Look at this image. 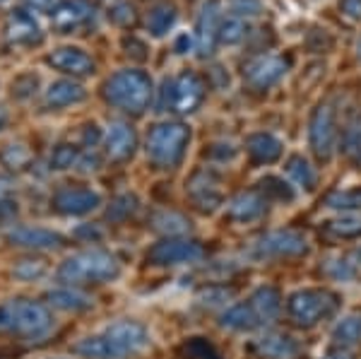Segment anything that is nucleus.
<instances>
[{
    "instance_id": "393cba45",
    "label": "nucleus",
    "mask_w": 361,
    "mask_h": 359,
    "mask_svg": "<svg viewBox=\"0 0 361 359\" xmlns=\"http://www.w3.org/2000/svg\"><path fill=\"white\" fill-rule=\"evenodd\" d=\"M219 323H222V328H229V331H255V328H260V321L250 302L229 306L219 318Z\"/></svg>"
},
{
    "instance_id": "c85d7f7f",
    "label": "nucleus",
    "mask_w": 361,
    "mask_h": 359,
    "mask_svg": "<svg viewBox=\"0 0 361 359\" xmlns=\"http://www.w3.org/2000/svg\"><path fill=\"white\" fill-rule=\"evenodd\" d=\"M287 176L292 178L296 186H301L306 190H311L313 186H316V181H318L316 169L308 164V159L299 157V154H294V157L287 162Z\"/></svg>"
},
{
    "instance_id": "a211bd4d",
    "label": "nucleus",
    "mask_w": 361,
    "mask_h": 359,
    "mask_svg": "<svg viewBox=\"0 0 361 359\" xmlns=\"http://www.w3.org/2000/svg\"><path fill=\"white\" fill-rule=\"evenodd\" d=\"M104 142H106V152L111 154V159H128L137 147V135L133 130V126L123 123V121H114L106 128V135H104Z\"/></svg>"
},
{
    "instance_id": "412c9836",
    "label": "nucleus",
    "mask_w": 361,
    "mask_h": 359,
    "mask_svg": "<svg viewBox=\"0 0 361 359\" xmlns=\"http://www.w3.org/2000/svg\"><path fill=\"white\" fill-rule=\"evenodd\" d=\"M248 302L253 306L260 326H267V323L277 321L279 311H282V297H279V292L275 287H258L250 294Z\"/></svg>"
},
{
    "instance_id": "bb28decb",
    "label": "nucleus",
    "mask_w": 361,
    "mask_h": 359,
    "mask_svg": "<svg viewBox=\"0 0 361 359\" xmlns=\"http://www.w3.org/2000/svg\"><path fill=\"white\" fill-rule=\"evenodd\" d=\"M361 340V314H347L335 323L333 328V343L345 350V347L357 345Z\"/></svg>"
},
{
    "instance_id": "4c0bfd02",
    "label": "nucleus",
    "mask_w": 361,
    "mask_h": 359,
    "mask_svg": "<svg viewBox=\"0 0 361 359\" xmlns=\"http://www.w3.org/2000/svg\"><path fill=\"white\" fill-rule=\"evenodd\" d=\"M29 159V152L22 145H8V147L0 152V162H3L5 166H10V169H20V166H25Z\"/></svg>"
},
{
    "instance_id": "f257e3e1",
    "label": "nucleus",
    "mask_w": 361,
    "mask_h": 359,
    "mask_svg": "<svg viewBox=\"0 0 361 359\" xmlns=\"http://www.w3.org/2000/svg\"><path fill=\"white\" fill-rule=\"evenodd\" d=\"M149 345V331L140 321H116L99 335L82 338L75 352L87 359H126Z\"/></svg>"
},
{
    "instance_id": "a19ab883",
    "label": "nucleus",
    "mask_w": 361,
    "mask_h": 359,
    "mask_svg": "<svg viewBox=\"0 0 361 359\" xmlns=\"http://www.w3.org/2000/svg\"><path fill=\"white\" fill-rule=\"evenodd\" d=\"M229 8L234 17H255L260 13V0H231Z\"/></svg>"
},
{
    "instance_id": "79ce46f5",
    "label": "nucleus",
    "mask_w": 361,
    "mask_h": 359,
    "mask_svg": "<svg viewBox=\"0 0 361 359\" xmlns=\"http://www.w3.org/2000/svg\"><path fill=\"white\" fill-rule=\"evenodd\" d=\"M185 352H188L190 359H219L217 352H214L207 343H202L200 338H195L193 343L185 345Z\"/></svg>"
},
{
    "instance_id": "7c9ffc66",
    "label": "nucleus",
    "mask_w": 361,
    "mask_h": 359,
    "mask_svg": "<svg viewBox=\"0 0 361 359\" xmlns=\"http://www.w3.org/2000/svg\"><path fill=\"white\" fill-rule=\"evenodd\" d=\"M154 229L164 231L169 236H183L185 231H190V222L178 212H159L154 217Z\"/></svg>"
},
{
    "instance_id": "f8f14e48",
    "label": "nucleus",
    "mask_w": 361,
    "mask_h": 359,
    "mask_svg": "<svg viewBox=\"0 0 361 359\" xmlns=\"http://www.w3.org/2000/svg\"><path fill=\"white\" fill-rule=\"evenodd\" d=\"M8 241L20 248H34V251H56L63 246V234L46 227H32V224H20L8 231Z\"/></svg>"
},
{
    "instance_id": "2eb2a0df",
    "label": "nucleus",
    "mask_w": 361,
    "mask_h": 359,
    "mask_svg": "<svg viewBox=\"0 0 361 359\" xmlns=\"http://www.w3.org/2000/svg\"><path fill=\"white\" fill-rule=\"evenodd\" d=\"M46 61H49L56 71L68 73V75H78V78H82V75H92L97 68L94 61H92V56H87L85 51H80V49H73V46L56 49L54 54H49Z\"/></svg>"
},
{
    "instance_id": "f3484780",
    "label": "nucleus",
    "mask_w": 361,
    "mask_h": 359,
    "mask_svg": "<svg viewBox=\"0 0 361 359\" xmlns=\"http://www.w3.org/2000/svg\"><path fill=\"white\" fill-rule=\"evenodd\" d=\"M217 34H219V8H217V3H207L205 8H202L200 17H197V32H195L197 54L202 58L214 54Z\"/></svg>"
},
{
    "instance_id": "dca6fc26",
    "label": "nucleus",
    "mask_w": 361,
    "mask_h": 359,
    "mask_svg": "<svg viewBox=\"0 0 361 359\" xmlns=\"http://www.w3.org/2000/svg\"><path fill=\"white\" fill-rule=\"evenodd\" d=\"M5 37H8L10 44L32 46L42 42V29L25 10H13L8 17V25H5Z\"/></svg>"
},
{
    "instance_id": "864d4df0",
    "label": "nucleus",
    "mask_w": 361,
    "mask_h": 359,
    "mask_svg": "<svg viewBox=\"0 0 361 359\" xmlns=\"http://www.w3.org/2000/svg\"><path fill=\"white\" fill-rule=\"evenodd\" d=\"M359 56H361V42H359Z\"/></svg>"
},
{
    "instance_id": "9d476101",
    "label": "nucleus",
    "mask_w": 361,
    "mask_h": 359,
    "mask_svg": "<svg viewBox=\"0 0 361 359\" xmlns=\"http://www.w3.org/2000/svg\"><path fill=\"white\" fill-rule=\"evenodd\" d=\"M308 142H311V150L320 159L333 157L335 142H337V123H335V111L328 107V104H320L316 109V114L311 116Z\"/></svg>"
},
{
    "instance_id": "a878e982",
    "label": "nucleus",
    "mask_w": 361,
    "mask_h": 359,
    "mask_svg": "<svg viewBox=\"0 0 361 359\" xmlns=\"http://www.w3.org/2000/svg\"><path fill=\"white\" fill-rule=\"evenodd\" d=\"M46 299H49L51 306H56V309L61 311H85V309H92V297H87L85 292H80V289H73V287H61V289H51L49 294H46Z\"/></svg>"
},
{
    "instance_id": "4be33fe9",
    "label": "nucleus",
    "mask_w": 361,
    "mask_h": 359,
    "mask_svg": "<svg viewBox=\"0 0 361 359\" xmlns=\"http://www.w3.org/2000/svg\"><path fill=\"white\" fill-rule=\"evenodd\" d=\"M188 193L202 212H212L214 207L222 202V193H219V188H217V181L209 178L207 174H197L193 181H190Z\"/></svg>"
},
{
    "instance_id": "aec40b11",
    "label": "nucleus",
    "mask_w": 361,
    "mask_h": 359,
    "mask_svg": "<svg viewBox=\"0 0 361 359\" xmlns=\"http://www.w3.org/2000/svg\"><path fill=\"white\" fill-rule=\"evenodd\" d=\"M255 352L265 359H294L301 347L287 333H265L255 340Z\"/></svg>"
},
{
    "instance_id": "9b49d317",
    "label": "nucleus",
    "mask_w": 361,
    "mask_h": 359,
    "mask_svg": "<svg viewBox=\"0 0 361 359\" xmlns=\"http://www.w3.org/2000/svg\"><path fill=\"white\" fill-rule=\"evenodd\" d=\"M56 212L68 217H82L90 215L92 210H97L102 205V195L92 188H61L51 200Z\"/></svg>"
},
{
    "instance_id": "f704fd0d",
    "label": "nucleus",
    "mask_w": 361,
    "mask_h": 359,
    "mask_svg": "<svg viewBox=\"0 0 361 359\" xmlns=\"http://www.w3.org/2000/svg\"><path fill=\"white\" fill-rule=\"evenodd\" d=\"M328 231L340 239H359L361 236V219L359 217H337L328 222Z\"/></svg>"
},
{
    "instance_id": "e433bc0d",
    "label": "nucleus",
    "mask_w": 361,
    "mask_h": 359,
    "mask_svg": "<svg viewBox=\"0 0 361 359\" xmlns=\"http://www.w3.org/2000/svg\"><path fill=\"white\" fill-rule=\"evenodd\" d=\"M342 150H345L349 162H354L357 166H361V126H354V128L347 130Z\"/></svg>"
},
{
    "instance_id": "2f4dec72",
    "label": "nucleus",
    "mask_w": 361,
    "mask_h": 359,
    "mask_svg": "<svg viewBox=\"0 0 361 359\" xmlns=\"http://www.w3.org/2000/svg\"><path fill=\"white\" fill-rule=\"evenodd\" d=\"M243 37H246V25H243V20L241 17H226V20L219 22V34H217V39L222 44H229V46H234V44H241L243 42Z\"/></svg>"
},
{
    "instance_id": "1a4fd4ad",
    "label": "nucleus",
    "mask_w": 361,
    "mask_h": 359,
    "mask_svg": "<svg viewBox=\"0 0 361 359\" xmlns=\"http://www.w3.org/2000/svg\"><path fill=\"white\" fill-rule=\"evenodd\" d=\"M205 258V248L193 239L169 236L147 251V260L152 265H190Z\"/></svg>"
},
{
    "instance_id": "5fc2aeb1",
    "label": "nucleus",
    "mask_w": 361,
    "mask_h": 359,
    "mask_svg": "<svg viewBox=\"0 0 361 359\" xmlns=\"http://www.w3.org/2000/svg\"><path fill=\"white\" fill-rule=\"evenodd\" d=\"M0 3H5V0H0Z\"/></svg>"
},
{
    "instance_id": "5701e85b",
    "label": "nucleus",
    "mask_w": 361,
    "mask_h": 359,
    "mask_svg": "<svg viewBox=\"0 0 361 359\" xmlns=\"http://www.w3.org/2000/svg\"><path fill=\"white\" fill-rule=\"evenodd\" d=\"M85 97H87L85 87L73 83V80H56V83L46 90V104L54 109L73 107V104L85 102Z\"/></svg>"
},
{
    "instance_id": "b1692460",
    "label": "nucleus",
    "mask_w": 361,
    "mask_h": 359,
    "mask_svg": "<svg viewBox=\"0 0 361 359\" xmlns=\"http://www.w3.org/2000/svg\"><path fill=\"white\" fill-rule=\"evenodd\" d=\"M246 147L250 152V157L260 164H270V162H277L282 157V142L277 140L270 133H255L246 140Z\"/></svg>"
},
{
    "instance_id": "0eeeda50",
    "label": "nucleus",
    "mask_w": 361,
    "mask_h": 359,
    "mask_svg": "<svg viewBox=\"0 0 361 359\" xmlns=\"http://www.w3.org/2000/svg\"><path fill=\"white\" fill-rule=\"evenodd\" d=\"M202 97H205V87H202L200 78L193 73H183L176 80H166L161 87L159 111L190 114L200 107Z\"/></svg>"
},
{
    "instance_id": "cd10ccee",
    "label": "nucleus",
    "mask_w": 361,
    "mask_h": 359,
    "mask_svg": "<svg viewBox=\"0 0 361 359\" xmlns=\"http://www.w3.org/2000/svg\"><path fill=\"white\" fill-rule=\"evenodd\" d=\"M173 22H176V10H173V5H169V3L154 5L147 15V29L154 34V37H164L169 29L173 27Z\"/></svg>"
},
{
    "instance_id": "3c124183",
    "label": "nucleus",
    "mask_w": 361,
    "mask_h": 359,
    "mask_svg": "<svg viewBox=\"0 0 361 359\" xmlns=\"http://www.w3.org/2000/svg\"><path fill=\"white\" fill-rule=\"evenodd\" d=\"M5 123H8V111H5V109L0 107V130L5 128Z\"/></svg>"
},
{
    "instance_id": "f03ea898",
    "label": "nucleus",
    "mask_w": 361,
    "mask_h": 359,
    "mask_svg": "<svg viewBox=\"0 0 361 359\" xmlns=\"http://www.w3.org/2000/svg\"><path fill=\"white\" fill-rule=\"evenodd\" d=\"M121 275V263L114 253L102 251V248H90V251H80L68 256L58 268V280L66 285H102V282H111Z\"/></svg>"
},
{
    "instance_id": "ea45409f",
    "label": "nucleus",
    "mask_w": 361,
    "mask_h": 359,
    "mask_svg": "<svg viewBox=\"0 0 361 359\" xmlns=\"http://www.w3.org/2000/svg\"><path fill=\"white\" fill-rule=\"evenodd\" d=\"M200 299L202 304L205 306H222V304H226L231 299V289H224V287H209V289H205V292L200 294Z\"/></svg>"
},
{
    "instance_id": "ddd939ff",
    "label": "nucleus",
    "mask_w": 361,
    "mask_h": 359,
    "mask_svg": "<svg viewBox=\"0 0 361 359\" xmlns=\"http://www.w3.org/2000/svg\"><path fill=\"white\" fill-rule=\"evenodd\" d=\"M289 63L279 56H260L250 61L246 66V80L258 90H267V87L277 85L279 80L287 75Z\"/></svg>"
},
{
    "instance_id": "49530a36",
    "label": "nucleus",
    "mask_w": 361,
    "mask_h": 359,
    "mask_svg": "<svg viewBox=\"0 0 361 359\" xmlns=\"http://www.w3.org/2000/svg\"><path fill=\"white\" fill-rule=\"evenodd\" d=\"M340 8H342V13L349 15V17H361V0H342L340 3Z\"/></svg>"
},
{
    "instance_id": "6ab92c4d",
    "label": "nucleus",
    "mask_w": 361,
    "mask_h": 359,
    "mask_svg": "<svg viewBox=\"0 0 361 359\" xmlns=\"http://www.w3.org/2000/svg\"><path fill=\"white\" fill-rule=\"evenodd\" d=\"M265 207H267V200L263 198V195L255 193V190H246V193L236 195V198L229 202V207H226V217H229L231 222L248 224V222H255V219L263 217Z\"/></svg>"
},
{
    "instance_id": "72a5a7b5",
    "label": "nucleus",
    "mask_w": 361,
    "mask_h": 359,
    "mask_svg": "<svg viewBox=\"0 0 361 359\" xmlns=\"http://www.w3.org/2000/svg\"><path fill=\"white\" fill-rule=\"evenodd\" d=\"M135 210H137V198L130 193H123L111 202V207L106 210V217L111 219V222H123V219L130 217Z\"/></svg>"
},
{
    "instance_id": "423d86ee",
    "label": "nucleus",
    "mask_w": 361,
    "mask_h": 359,
    "mask_svg": "<svg viewBox=\"0 0 361 359\" xmlns=\"http://www.w3.org/2000/svg\"><path fill=\"white\" fill-rule=\"evenodd\" d=\"M287 311L299 326L313 328L335 314L337 297L333 292H328V289H299V292H294L289 297Z\"/></svg>"
},
{
    "instance_id": "58836bf2",
    "label": "nucleus",
    "mask_w": 361,
    "mask_h": 359,
    "mask_svg": "<svg viewBox=\"0 0 361 359\" xmlns=\"http://www.w3.org/2000/svg\"><path fill=\"white\" fill-rule=\"evenodd\" d=\"M109 17L121 27H128L135 22V8L130 3H116L111 10H109Z\"/></svg>"
},
{
    "instance_id": "37998d69",
    "label": "nucleus",
    "mask_w": 361,
    "mask_h": 359,
    "mask_svg": "<svg viewBox=\"0 0 361 359\" xmlns=\"http://www.w3.org/2000/svg\"><path fill=\"white\" fill-rule=\"evenodd\" d=\"M15 275L17 277H25V280H32V277H39L44 275V263L42 260H25L15 268Z\"/></svg>"
},
{
    "instance_id": "6e6552de",
    "label": "nucleus",
    "mask_w": 361,
    "mask_h": 359,
    "mask_svg": "<svg viewBox=\"0 0 361 359\" xmlns=\"http://www.w3.org/2000/svg\"><path fill=\"white\" fill-rule=\"evenodd\" d=\"M308 251V241L304 234L294 229H279L260 236L248 248V258L253 260H270V258H294Z\"/></svg>"
},
{
    "instance_id": "a18cd8bd",
    "label": "nucleus",
    "mask_w": 361,
    "mask_h": 359,
    "mask_svg": "<svg viewBox=\"0 0 361 359\" xmlns=\"http://www.w3.org/2000/svg\"><path fill=\"white\" fill-rule=\"evenodd\" d=\"M265 183H267V190H275L277 193V198H282V200H292L294 198V193L289 188H284L287 183H282V181H277V178H265Z\"/></svg>"
},
{
    "instance_id": "473e14b6",
    "label": "nucleus",
    "mask_w": 361,
    "mask_h": 359,
    "mask_svg": "<svg viewBox=\"0 0 361 359\" xmlns=\"http://www.w3.org/2000/svg\"><path fill=\"white\" fill-rule=\"evenodd\" d=\"M323 270L328 277H333L337 282H349L357 277V268H354V263H349L347 258H328L323 263Z\"/></svg>"
},
{
    "instance_id": "09e8293b",
    "label": "nucleus",
    "mask_w": 361,
    "mask_h": 359,
    "mask_svg": "<svg viewBox=\"0 0 361 359\" xmlns=\"http://www.w3.org/2000/svg\"><path fill=\"white\" fill-rule=\"evenodd\" d=\"M188 49H190V37L188 34H180V37L176 39V51L178 54H185Z\"/></svg>"
},
{
    "instance_id": "39448f33",
    "label": "nucleus",
    "mask_w": 361,
    "mask_h": 359,
    "mask_svg": "<svg viewBox=\"0 0 361 359\" xmlns=\"http://www.w3.org/2000/svg\"><path fill=\"white\" fill-rule=\"evenodd\" d=\"M190 142V130L183 123H157L147 135L145 150L147 157L159 169H173L180 164L185 147Z\"/></svg>"
},
{
    "instance_id": "c9c22d12",
    "label": "nucleus",
    "mask_w": 361,
    "mask_h": 359,
    "mask_svg": "<svg viewBox=\"0 0 361 359\" xmlns=\"http://www.w3.org/2000/svg\"><path fill=\"white\" fill-rule=\"evenodd\" d=\"M78 162H80V150L73 147V145H58L54 154H51V166L58 171L73 169V166H78Z\"/></svg>"
},
{
    "instance_id": "de8ad7c7",
    "label": "nucleus",
    "mask_w": 361,
    "mask_h": 359,
    "mask_svg": "<svg viewBox=\"0 0 361 359\" xmlns=\"http://www.w3.org/2000/svg\"><path fill=\"white\" fill-rule=\"evenodd\" d=\"M17 212V207L10 200H0V219H10Z\"/></svg>"
},
{
    "instance_id": "20e7f679",
    "label": "nucleus",
    "mask_w": 361,
    "mask_h": 359,
    "mask_svg": "<svg viewBox=\"0 0 361 359\" xmlns=\"http://www.w3.org/2000/svg\"><path fill=\"white\" fill-rule=\"evenodd\" d=\"M152 80L142 71H118L104 85V99L128 114H142L152 102Z\"/></svg>"
},
{
    "instance_id": "7ed1b4c3",
    "label": "nucleus",
    "mask_w": 361,
    "mask_h": 359,
    "mask_svg": "<svg viewBox=\"0 0 361 359\" xmlns=\"http://www.w3.org/2000/svg\"><path fill=\"white\" fill-rule=\"evenodd\" d=\"M0 331L22 335L27 340H42L54 331V316L42 302L10 299L0 306Z\"/></svg>"
},
{
    "instance_id": "4468645a",
    "label": "nucleus",
    "mask_w": 361,
    "mask_h": 359,
    "mask_svg": "<svg viewBox=\"0 0 361 359\" xmlns=\"http://www.w3.org/2000/svg\"><path fill=\"white\" fill-rule=\"evenodd\" d=\"M94 17V5L90 0H63L54 13V27L58 32L68 34L73 29L87 25Z\"/></svg>"
},
{
    "instance_id": "603ef678",
    "label": "nucleus",
    "mask_w": 361,
    "mask_h": 359,
    "mask_svg": "<svg viewBox=\"0 0 361 359\" xmlns=\"http://www.w3.org/2000/svg\"><path fill=\"white\" fill-rule=\"evenodd\" d=\"M357 260H359V263H361V248H359V251H357Z\"/></svg>"
},
{
    "instance_id": "c756f323",
    "label": "nucleus",
    "mask_w": 361,
    "mask_h": 359,
    "mask_svg": "<svg viewBox=\"0 0 361 359\" xmlns=\"http://www.w3.org/2000/svg\"><path fill=\"white\" fill-rule=\"evenodd\" d=\"M325 205L330 210H345V212H352V210H361V188H345V190H335L325 198Z\"/></svg>"
},
{
    "instance_id": "c03bdc74",
    "label": "nucleus",
    "mask_w": 361,
    "mask_h": 359,
    "mask_svg": "<svg viewBox=\"0 0 361 359\" xmlns=\"http://www.w3.org/2000/svg\"><path fill=\"white\" fill-rule=\"evenodd\" d=\"M61 3L63 0H25V5L29 10H37V13H44V15H54Z\"/></svg>"
},
{
    "instance_id": "8fccbe9b",
    "label": "nucleus",
    "mask_w": 361,
    "mask_h": 359,
    "mask_svg": "<svg viewBox=\"0 0 361 359\" xmlns=\"http://www.w3.org/2000/svg\"><path fill=\"white\" fill-rule=\"evenodd\" d=\"M325 359H352V357H349L345 350H337V352H333V355H328Z\"/></svg>"
}]
</instances>
